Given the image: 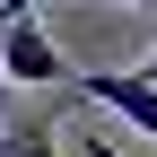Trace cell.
I'll list each match as a JSON object with an SVG mask.
<instances>
[{
    "mask_svg": "<svg viewBox=\"0 0 157 157\" xmlns=\"http://www.w3.org/2000/svg\"><path fill=\"white\" fill-rule=\"evenodd\" d=\"M0 78H35V87H61L70 61H61V44H52L35 17H17V26H0Z\"/></svg>",
    "mask_w": 157,
    "mask_h": 157,
    "instance_id": "obj_1",
    "label": "cell"
},
{
    "mask_svg": "<svg viewBox=\"0 0 157 157\" xmlns=\"http://www.w3.org/2000/svg\"><path fill=\"white\" fill-rule=\"evenodd\" d=\"M61 87H78L87 105H105V113H122L131 131H148V140H157V87H140V78H122V70H70Z\"/></svg>",
    "mask_w": 157,
    "mask_h": 157,
    "instance_id": "obj_2",
    "label": "cell"
},
{
    "mask_svg": "<svg viewBox=\"0 0 157 157\" xmlns=\"http://www.w3.org/2000/svg\"><path fill=\"white\" fill-rule=\"evenodd\" d=\"M0 157H61V131H52L44 113H26V122H0Z\"/></svg>",
    "mask_w": 157,
    "mask_h": 157,
    "instance_id": "obj_3",
    "label": "cell"
},
{
    "mask_svg": "<svg viewBox=\"0 0 157 157\" xmlns=\"http://www.w3.org/2000/svg\"><path fill=\"white\" fill-rule=\"evenodd\" d=\"M78 148H87V157H122V148L105 140V131H78Z\"/></svg>",
    "mask_w": 157,
    "mask_h": 157,
    "instance_id": "obj_4",
    "label": "cell"
},
{
    "mask_svg": "<svg viewBox=\"0 0 157 157\" xmlns=\"http://www.w3.org/2000/svg\"><path fill=\"white\" fill-rule=\"evenodd\" d=\"M131 78H140V87H157V52H148V61H140V70H131Z\"/></svg>",
    "mask_w": 157,
    "mask_h": 157,
    "instance_id": "obj_5",
    "label": "cell"
}]
</instances>
